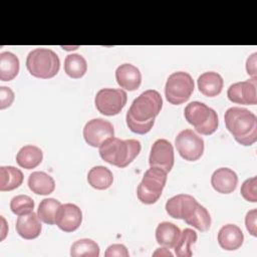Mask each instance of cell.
<instances>
[{
  "instance_id": "5b68a950",
  "label": "cell",
  "mask_w": 257,
  "mask_h": 257,
  "mask_svg": "<svg viewBox=\"0 0 257 257\" xmlns=\"http://www.w3.org/2000/svg\"><path fill=\"white\" fill-rule=\"evenodd\" d=\"M184 115L186 120L201 135H212L218 128L217 112L203 102L192 101L187 104L184 109Z\"/></svg>"
},
{
  "instance_id": "d590c367",
  "label": "cell",
  "mask_w": 257,
  "mask_h": 257,
  "mask_svg": "<svg viewBox=\"0 0 257 257\" xmlns=\"http://www.w3.org/2000/svg\"><path fill=\"white\" fill-rule=\"evenodd\" d=\"M256 56L257 53H253L248 57L246 62L247 73L252 77V79H256Z\"/></svg>"
},
{
  "instance_id": "d6a6232c",
  "label": "cell",
  "mask_w": 257,
  "mask_h": 257,
  "mask_svg": "<svg viewBox=\"0 0 257 257\" xmlns=\"http://www.w3.org/2000/svg\"><path fill=\"white\" fill-rule=\"evenodd\" d=\"M14 92L10 87L1 86L0 87V108L4 109L9 107L14 100Z\"/></svg>"
},
{
  "instance_id": "83f0119b",
  "label": "cell",
  "mask_w": 257,
  "mask_h": 257,
  "mask_svg": "<svg viewBox=\"0 0 257 257\" xmlns=\"http://www.w3.org/2000/svg\"><path fill=\"white\" fill-rule=\"evenodd\" d=\"M61 206V203L53 198L43 199L37 210V215L39 219L48 225L55 224V216L58 208Z\"/></svg>"
},
{
  "instance_id": "484cf974",
  "label": "cell",
  "mask_w": 257,
  "mask_h": 257,
  "mask_svg": "<svg viewBox=\"0 0 257 257\" xmlns=\"http://www.w3.org/2000/svg\"><path fill=\"white\" fill-rule=\"evenodd\" d=\"M87 70L85 58L77 53L68 54L64 60V71L71 78L82 77Z\"/></svg>"
},
{
  "instance_id": "7c38bea8",
  "label": "cell",
  "mask_w": 257,
  "mask_h": 257,
  "mask_svg": "<svg viewBox=\"0 0 257 257\" xmlns=\"http://www.w3.org/2000/svg\"><path fill=\"white\" fill-rule=\"evenodd\" d=\"M227 96L234 103L250 105L256 104V79L251 78L245 81H239L231 84L227 90Z\"/></svg>"
},
{
  "instance_id": "8d00e7d4",
  "label": "cell",
  "mask_w": 257,
  "mask_h": 257,
  "mask_svg": "<svg viewBox=\"0 0 257 257\" xmlns=\"http://www.w3.org/2000/svg\"><path fill=\"white\" fill-rule=\"evenodd\" d=\"M157 255H165V256H173V254L168 250V248L164 247V248H159L155 253H154V256H157Z\"/></svg>"
},
{
  "instance_id": "d6986e66",
  "label": "cell",
  "mask_w": 257,
  "mask_h": 257,
  "mask_svg": "<svg viewBox=\"0 0 257 257\" xmlns=\"http://www.w3.org/2000/svg\"><path fill=\"white\" fill-rule=\"evenodd\" d=\"M197 82L200 92L209 97L220 94L224 84L222 76L215 71L204 72L198 77Z\"/></svg>"
},
{
  "instance_id": "836d02e7",
  "label": "cell",
  "mask_w": 257,
  "mask_h": 257,
  "mask_svg": "<svg viewBox=\"0 0 257 257\" xmlns=\"http://www.w3.org/2000/svg\"><path fill=\"white\" fill-rule=\"evenodd\" d=\"M128 251L126 249V247L122 244H112L109 245L107 247V249L104 252V256L105 257H113V256H117V257H127Z\"/></svg>"
},
{
  "instance_id": "8fae6325",
  "label": "cell",
  "mask_w": 257,
  "mask_h": 257,
  "mask_svg": "<svg viewBox=\"0 0 257 257\" xmlns=\"http://www.w3.org/2000/svg\"><path fill=\"white\" fill-rule=\"evenodd\" d=\"M174 149L172 144L165 140H157L151 149L149 164L151 167H158L169 173L174 166Z\"/></svg>"
},
{
  "instance_id": "4316f807",
  "label": "cell",
  "mask_w": 257,
  "mask_h": 257,
  "mask_svg": "<svg viewBox=\"0 0 257 257\" xmlns=\"http://www.w3.org/2000/svg\"><path fill=\"white\" fill-rule=\"evenodd\" d=\"M70 255L72 257H98L99 246L91 239H80L71 245Z\"/></svg>"
},
{
  "instance_id": "4fadbf2b",
  "label": "cell",
  "mask_w": 257,
  "mask_h": 257,
  "mask_svg": "<svg viewBox=\"0 0 257 257\" xmlns=\"http://www.w3.org/2000/svg\"><path fill=\"white\" fill-rule=\"evenodd\" d=\"M82 222V212L78 206L67 203L61 205L55 216V224L64 232H73Z\"/></svg>"
},
{
  "instance_id": "e0dca14e",
  "label": "cell",
  "mask_w": 257,
  "mask_h": 257,
  "mask_svg": "<svg viewBox=\"0 0 257 257\" xmlns=\"http://www.w3.org/2000/svg\"><path fill=\"white\" fill-rule=\"evenodd\" d=\"M211 184L214 190L218 193L230 194L237 187L238 177L233 170L229 168H220L213 173Z\"/></svg>"
},
{
  "instance_id": "30bf717a",
  "label": "cell",
  "mask_w": 257,
  "mask_h": 257,
  "mask_svg": "<svg viewBox=\"0 0 257 257\" xmlns=\"http://www.w3.org/2000/svg\"><path fill=\"white\" fill-rule=\"evenodd\" d=\"M113 136V125L110 121L103 118H92L83 127V138L86 144L93 148H99L104 141Z\"/></svg>"
},
{
  "instance_id": "7402d4cb",
  "label": "cell",
  "mask_w": 257,
  "mask_h": 257,
  "mask_svg": "<svg viewBox=\"0 0 257 257\" xmlns=\"http://www.w3.org/2000/svg\"><path fill=\"white\" fill-rule=\"evenodd\" d=\"M43 159L42 151L33 145H27L22 147L17 155H16V162L17 164L26 170L36 168Z\"/></svg>"
},
{
  "instance_id": "1f68e13d",
  "label": "cell",
  "mask_w": 257,
  "mask_h": 257,
  "mask_svg": "<svg viewBox=\"0 0 257 257\" xmlns=\"http://www.w3.org/2000/svg\"><path fill=\"white\" fill-rule=\"evenodd\" d=\"M256 186H257V178L252 177L244 181L241 186V195L242 197L249 202L256 203L257 202V193H256Z\"/></svg>"
},
{
  "instance_id": "603a6c76",
  "label": "cell",
  "mask_w": 257,
  "mask_h": 257,
  "mask_svg": "<svg viewBox=\"0 0 257 257\" xmlns=\"http://www.w3.org/2000/svg\"><path fill=\"white\" fill-rule=\"evenodd\" d=\"M23 173L12 166L0 167V191H12L20 187L23 182Z\"/></svg>"
},
{
  "instance_id": "e575fe53",
  "label": "cell",
  "mask_w": 257,
  "mask_h": 257,
  "mask_svg": "<svg viewBox=\"0 0 257 257\" xmlns=\"http://www.w3.org/2000/svg\"><path fill=\"white\" fill-rule=\"evenodd\" d=\"M256 218H257V210L253 209L251 211H249L246 214L245 217V225L247 230L249 231V233L252 236H256L257 235V230H256Z\"/></svg>"
},
{
  "instance_id": "f546056e",
  "label": "cell",
  "mask_w": 257,
  "mask_h": 257,
  "mask_svg": "<svg viewBox=\"0 0 257 257\" xmlns=\"http://www.w3.org/2000/svg\"><path fill=\"white\" fill-rule=\"evenodd\" d=\"M197 233L190 228H186L183 232H181L180 239L175 246V254L179 257H190L192 256L191 245L196 243L197 241Z\"/></svg>"
},
{
  "instance_id": "ba28073f",
  "label": "cell",
  "mask_w": 257,
  "mask_h": 257,
  "mask_svg": "<svg viewBox=\"0 0 257 257\" xmlns=\"http://www.w3.org/2000/svg\"><path fill=\"white\" fill-rule=\"evenodd\" d=\"M126 92L122 89L101 88L95 95L94 103L100 113L112 116L121 111L126 103Z\"/></svg>"
},
{
  "instance_id": "7a4b0ae2",
  "label": "cell",
  "mask_w": 257,
  "mask_h": 257,
  "mask_svg": "<svg viewBox=\"0 0 257 257\" xmlns=\"http://www.w3.org/2000/svg\"><path fill=\"white\" fill-rule=\"evenodd\" d=\"M226 127L234 139L243 146H251L257 141V117L249 109L232 106L224 115Z\"/></svg>"
},
{
  "instance_id": "9a60e30c",
  "label": "cell",
  "mask_w": 257,
  "mask_h": 257,
  "mask_svg": "<svg viewBox=\"0 0 257 257\" xmlns=\"http://www.w3.org/2000/svg\"><path fill=\"white\" fill-rule=\"evenodd\" d=\"M16 231L22 238L32 240L37 238L42 230V225L37 214L33 211L20 215L16 220Z\"/></svg>"
},
{
  "instance_id": "ffe728a7",
  "label": "cell",
  "mask_w": 257,
  "mask_h": 257,
  "mask_svg": "<svg viewBox=\"0 0 257 257\" xmlns=\"http://www.w3.org/2000/svg\"><path fill=\"white\" fill-rule=\"evenodd\" d=\"M181 236L180 228L171 222H162L156 229L157 243L168 249L175 248Z\"/></svg>"
},
{
  "instance_id": "5bb4252c",
  "label": "cell",
  "mask_w": 257,
  "mask_h": 257,
  "mask_svg": "<svg viewBox=\"0 0 257 257\" xmlns=\"http://www.w3.org/2000/svg\"><path fill=\"white\" fill-rule=\"evenodd\" d=\"M198 204L199 203L193 196L180 194L167 201L166 211L172 218L185 220L194 212Z\"/></svg>"
},
{
  "instance_id": "f1b7e54d",
  "label": "cell",
  "mask_w": 257,
  "mask_h": 257,
  "mask_svg": "<svg viewBox=\"0 0 257 257\" xmlns=\"http://www.w3.org/2000/svg\"><path fill=\"white\" fill-rule=\"evenodd\" d=\"M185 222L199 231L205 232L209 230L211 226V217L208 210L204 206L198 204L194 212L187 219H185Z\"/></svg>"
},
{
  "instance_id": "44dd1931",
  "label": "cell",
  "mask_w": 257,
  "mask_h": 257,
  "mask_svg": "<svg viewBox=\"0 0 257 257\" xmlns=\"http://www.w3.org/2000/svg\"><path fill=\"white\" fill-rule=\"evenodd\" d=\"M29 189L37 195H49L55 189L53 178L44 172H33L28 177Z\"/></svg>"
},
{
  "instance_id": "d4e9b609",
  "label": "cell",
  "mask_w": 257,
  "mask_h": 257,
  "mask_svg": "<svg viewBox=\"0 0 257 257\" xmlns=\"http://www.w3.org/2000/svg\"><path fill=\"white\" fill-rule=\"evenodd\" d=\"M19 72V59L9 51L0 53V79L10 81L14 79Z\"/></svg>"
},
{
  "instance_id": "9c48e42d",
  "label": "cell",
  "mask_w": 257,
  "mask_h": 257,
  "mask_svg": "<svg viewBox=\"0 0 257 257\" xmlns=\"http://www.w3.org/2000/svg\"><path fill=\"white\" fill-rule=\"evenodd\" d=\"M175 145L180 156L186 161H197L204 153V140L189 128L178 134Z\"/></svg>"
},
{
  "instance_id": "52a82bcc",
  "label": "cell",
  "mask_w": 257,
  "mask_h": 257,
  "mask_svg": "<svg viewBox=\"0 0 257 257\" xmlns=\"http://www.w3.org/2000/svg\"><path fill=\"white\" fill-rule=\"evenodd\" d=\"M194 86V80L188 72H174L168 77L165 85L166 98L172 104H182L191 97Z\"/></svg>"
},
{
  "instance_id": "ac0fdd59",
  "label": "cell",
  "mask_w": 257,
  "mask_h": 257,
  "mask_svg": "<svg viewBox=\"0 0 257 257\" xmlns=\"http://www.w3.org/2000/svg\"><path fill=\"white\" fill-rule=\"evenodd\" d=\"M244 241L242 230L234 224H227L223 226L218 232L219 245L228 251L237 250L241 247Z\"/></svg>"
},
{
  "instance_id": "cb8c5ba5",
  "label": "cell",
  "mask_w": 257,
  "mask_h": 257,
  "mask_svg": "<svg viewBox=\"0 0 257 257\" xmlns=\"http://www.w3.org/2000/svg\"><path fill=\"white\" fill-rule=\"evenodd\" d=\"M88 184L96 190L108 189L113 182V176L109 169L103 166H96L89 170L87 174Z\"/></svg>"
},
{
  "instance_id": "4dcf8cb0",
  "label": "cell",
  "mask_w": 257,
  "mask_h": 257,
  "mask_svg": "<svg viewBox=\"0 0 257 257\" xmlns=\"http://www.w3.org/2000/svg\"><path fill=\"white\" fill-rule=\"evenodd\" d=\"M10 209L15 215L27 214L34 209V201L27 195H18L11 199Z\"/></svg>"
},
{
  "instance_id": "277c9868",
  "label": "cell",
  "mask_w": 257,
  "mask_h": 257,
  "mask_svg": "<svg viewBox=\"0 0 257 257\" xmlns=\"http://www.w3.org/2000/svg\"><path fill=\"white\" fill-rule=\"evenodd\" d=\"M26 67L31 75L48 79L58 73L60 60L58 55L51 49L35 48L27 55Z\"/></svg>"
},
{
  "instance_id": "2e32d148",
  "label": "cell",
  "mask_w": 257,
  "mask_h": 257,
  "mask_svg": "<svg viewBox=\"0 0 257 257\" xmlns=\"http://www.w3.org/2000/svg\"><path fill=\"white\" fill-rule=\"evenodd\" d=\"M115 79L121 88L133 91L140 87L142 74L137 66L131 63H123L116 68Z\"/></svg>"
},
{
  "instance_id": "3957f363",
  "label": "cell",
  "mask_w": 257,
  "mask_h": 257,
  "mask_svg": "<svg viewBox=\"0 0 257 257\" xmlns=\"http://www.w3.org/2000/svg\"><path fill=\"white\" fill-rule=\"evenodd\" d=\"M141 149V143L138 140H120L112 137L99 146V155L104 162L118 168H125L138 157Z\"/></svg>"
},
{
  "instance_id": "6da1fadb",
  "label": "cell",
  "mask_w": 257,
  "mask_h": 257,
  "mask_svg": "<svg viewBox=\"0 0 257 257\" xmlns=\"http://www.w3.org/2000/svg\"><path fill=\"white\" fill-rule=\"evenodd\" d=\"M163 106L161 94L155 89H148L142 92L131 104L126 112L125 120L128 128L136 134L145 135L149 133L156 116Z\"/></svg>"
},
{
  "instance_id": "8992f818",
  "label": "cell",
  "mask_w": 257,
  "mask_h": 257,
  "mask_svg": "<svg viewBox=\"0 0 257 257\" xmlns=\"http://www.w3.org/2000/svg\"><path fill=\"white\" fill-rule=\"evenodd\" d=\"M167 172L158 167H151L138 186V199L147 205L155 204L161 197L167 183Z\"/></svg>"
}]
</instances>
